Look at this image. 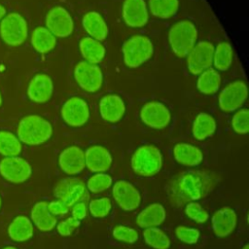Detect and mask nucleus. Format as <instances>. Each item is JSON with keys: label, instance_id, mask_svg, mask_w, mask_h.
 <instances>
[{"label": "nucleus", "instance_id": "f257e3e1", "mask_svg": "<svg viewBox=\"0 0 249 249\" xmlns=\"http://www.w3.org/2000/svg\"><path fill=\"white\" fill-rule=\"evenodd\" d=\"M220 176L207 169L187 170L174 176L166 185L168 201L175 207L207 196L220 182Z\"/></svg>", "mask_w": 249, "mask_h": 249}, {"label": "nucleus", "instance_id": "f03ea898", "mask_svg": "<svg viewBox=\"0 0 249 249\" xmlns=\"http://www.w3.org/2000/svg\"><path fill=\"white\" fill-rule=\"evenodd\" d=\"M53 133L51 124L37 115L22 118L18 126V136L24 144L36 146L49 140Z\"/></svg>", "mask_w": 249, "mask_h": 249}, {"label": "nucleus", "instance_id": "7ed1b4c3", "mask_svg": "<svg viewBox=\"0 0 249 249\" xmlns=\"http://www.w3.org/2000/svg\"><path fill=\"white\" fill-rule=\"evenodd\" d=\"M197 30L196 25L183 19L171 26L168 31V42L172 52L178 57H185L196 45Z\"/></svg>", "mask_w": 249, "mask_h": 249}, {"label": "nucleus", "instance_id": "20e7f679", "mask_svg": "<svg viewBox=\"0 0 249 249\" xmlns=\"http://www.w3.org/2000/svg\"><path fill=\"white\" fill-rule=\"evenodd\" d=\"M162 165V157L160 150L154 145H143L136 149L131 157L133 171L143 177L157 174Z\"/></svg>", "mask_w": 249, "mask_h": 249}, {"label": "nucleus", "instance_id": "39448f33", "mask_svg": "<svg viewBox=\"0 0 249 249\" xmlns=\"http://www.w3.org/2000/svg\"><path fill=\"white\" fill-rule=\"evenodd\" d=\"M122 51L124 64L130 68H136L151 58L154 47L148 37L135 35L124 42Z\"/></svg>", "mask_w": 249, "mask_h": 249}, {"label": "nucleus", "instance_id": "423d86ee", "mask_svg": "<svg viewBox=\"0 0 249 249\" xmlns=\"http://www.w3.org/2000/svg\"><path fill=\"white\" fill-rule=\"evenodd\" d=\"M53 195L68 207H72L78 202H86L89 198L86 184L76 177H66L58 181L54 186Z\"/></svg>", "mask_w": 249, "mask_h": 249}, {"label": "nucleus", "instance_id": "0eeeda50", "mask_svg": "<svg viewBox=\"0 0 249 249\" xmlns=\"http://www.w3.org/2000/svg\"><path fill=\"white\" fill-rule=\"evenodd\" d=\"M28 35L27 22L18 13H10L0 23V36L10 46H19Z\"/></svg>", "mask_w": 249, "mask_h": 249}, {"label": "nucleus", "instance_id": "6e6552de", "mask_svg": "<svg viewBox=\"0 0 249 249\" xmlns=\"http://www.w3.org/2000/svg\"><path fill=\"white\" fill-rule=\"evenodd\" d=\"M247 94V86L243 81L231 82L221 90L218 97L219 106L224 112H233L243 105Z\"/></svg>", "mask_w": 249, "mask_h": 249}, {"label": "nucleus", "instance_id": "1a4fd4ad", "mask_svg": "<svg viewBox=\"0 0 249 249\" xmlns=\"http://www.w3.org/2000/svg\"><path fill=\"white\" fill-rule=\"evenodd\" d=\"M74 77L77 84L88 92L97 91L103 82L101 69L96 64L88 61H81L75 66Z\"/></svg>", "mask_w": 249, "mask_h": 249}, {"label": "nucleus", "instance_id": "9d476101", "mask_svg": "<svg viewBox=\"0 0 249 249\" xmlns=\"http://www.w3.org/2000/svg\"><path fill=\"white\" fill-rule=\"evenodd\" d=\"M0 174L9 182H25L32 174L31 165L19 157H5L0 161Z\"/></svg>", "mask_w": 249, "mask_h": 249}, {"label": "nucleus", "instance_id": "9b49d317", "mask_svg": "<svg viewBox=\"0 0 249 249\" xmlns=\"http://www.w3.org/2000/svg\"><path fill=\"white\" fill-rule=\"evenodd\" d=\"M214 46L207 41H201L194 46L187 55L189 71L196 75L210 68L213 62Z\"/></svg>", "mask_w": 249, "mask_h": 249}, {"label": "nucleus", "instance_id": "f8f14e48", "mask_svg": "<svg viewBox=\"0 0 249 249\" xmlns=\"http://www.w3.org/2000/svg\"><path fill=\"white\" fill-rule=\"evenodd\" d=\"M47 29L56 37H67L72 34L74 22L70 14L62 7L51 9L46 16Z\"/></svg>", "mask_w": 249, "mask_h": 249}, {"label": "nucleus", "instance_id": "ddd939ff", "mask_svg": "<svg viewBox=\"0 0 249 249\" xmlns=\"http://www.w3.org/2000/svg\"><path fill=\"white\" fill-rule=\"evenodd\" d=\"M61 117L63 121L71 126L84 125L89 117L88 103L78 96L69 98L61 108Z\"/></svg>", "mask_w": 249, "mask_h": 249}, {"label": "nucleus", "instance_id": "4468645a", "mask_svg": "<svg viewBox=\"0 0 249 249\" xmlns=\"http://www.w3.org/2000/svg\"><path fill=\"white\" fill-rule=\"evenodd\" d=\"M112 195L118 205L124 211L137 209L141 202V196L138 190L124 180L117 181L114 184Z\"/></svg>", "mask_w": 249, "mask_h": 249}, {"label": "nucleus", "instance_id": "2eb2a0df", "mask_svg": "<svg viewBox=\"0 0 249 249\" xmlns=\"http://www.w3.org/2000/svg\"><path fill=\"white\" fill-rule=\"evenodd\" d=\"M140 118L146 125L155 129H161L168 125L171 116L164 104L158 101H151L142 107Z\"/></svg>", "mask_w": 249, "mask_h": 249}, {"label": "nucleus", "instance_id": "dca6fc26", "mask_svg": "<svg viewBox=\"0 0 249 249\" xmlns=\"http://www.w3.org/2000/svg\"><path fill=\"white\" fill-rule=\"evenodd\" d=\"M58 164L68 175L79 174L86 167L85 152L78 146L67 147L59 154Z\"/></svg>", "mask_w": 249, "mask_h": 249}, {"label": "nucleus", "instance_id": "f3484780", "mask_svg": "<svg viewBox=\"0 0 249 249\" xmlns=\"http://www.w3.org/2000/svg\"><path fill=\"white\" fill-rule=\"evenodd\" d=\"M123 18L129 27H143L149 19L147 5L144 0H124Z\"/></svg>", "mask_w": 249, "mask_h": 249}, {"label": "nucleus", "instance_id": "a211bd4d", "mask_svg": "<svg viewBox=\"0 0 249 249\" xmlns=\"http://www.w3.org/2000/svg\"><path fill=\"white\" fill-rule=\"evenodd\" d=\"M86 166L94 173L107 171L112 165V156L110 152L103 146L93 145L85 152Z\"/></svg>", "mask_w": 249, "mask_h": 249}, {"label": "nucleus", "instance_id": "6ab92c4d", "mask_svg": "<svg viewBox=\"0 0 249 249\" xmlns=\"http://www.w3.org/2000/svg\"><path fill=\"white\" fill-rule=\"evenodd\" d=\"M211 224L214 233L219 237H225L231 234L236 227L237 216L235 211L228 206L217 210L212 218Z\"/></svg>", "mask_w": 249, "mask_h": 249}, {"label": "nucleus", "instance_id": "aec40b11", "mask_svg": "<svg viewBox=\"0 0 249 249\" xmlns=\"http://www.w3.org/2000/svg\"><path fill=\"white\" fill-rule=\"evenodd\" d=\"M53 91L52 79L44 73L36 74L30 81L27 88L28 97L36 103L47 102Z\"/></svg>", "mask_w": 249, "mask_h": 249}, {"label": "nucleus", "instance_id": "412c9836", "mask_svg": "<svg viewBox=\"0 0 249 249\" xmlns=\"http://www.w3.org/2000/svg\"><path fill=\"white\" fill-rule=\"evenodd\" d=\"M99 112L102 119L108 123L119 122L125 112L124 100L117 94H107L99 102Z\"/></svg>", "mask_w": 249, "mask_h": 249}, {"label": "nucleus", "instance_id": "4be33fe9", "mask_svg": "<svg viewBox=\"0 0 249 249\" xmlns=\"http://www.w3.org/2000/svg\"><path fill=\"white\" fill-rule=\"evenodd\" d=\"M82 23L86 32L97 41L104 40L108 35L107 24L101 15L97 12L91 11L87 13L83 17Z\"/></svg>", "mask_w": 249, "mask_h": 249}, {"label": "nucleus", "instance_id": "5701e85b", "mask_svg": "<svg viewBox=\"0 0 249 249\" xmlns=\"http://www.w3.org/2000/svg\"><path fill=\"white\" fill-rule=\"evenodd\" d=\"M173 155L177 162L187 166L198 165L203 160L201 150L188 143L176 144L173 149Z\"/></svg>", "mask_w": 249, "mask_h": 249}, {"label": "nucleus", "instance_id": "b1692460", "mask_svg": "<svg viewBox=\"0 0 249 249\" xmlns=\"http://www.w3.org/2000/svg\"><path fill=\"white\" fill-rule=\"evenodd\" d=\"M165 209L160 203H152L143 209L136 218V223L141 228H155L165 220Z\"/></svg>", "mask_w": 249, "mask_h": 249}, {"label": "nucleus", "instance_id": "393cba45", "mask_svg": "<svg viewBox=\"0 0 249 249\" xmlns=\"http://www.w3.org/2000/svg\"><path fill=\"white\" fill-rule=\"evenodd\" d=\"M31 220L34 225L42 231H50L56 226V218L53 215L49 208L48 202L39 201L31 210Z\"/></svg>", "mask_w": 249, "mask_h": 249}, {"label": "nucleus", "instance_id": "a878e982", "mask_svg": "<svg viewBox=\"0 0 249 249\" xmlns=\"http://www.w3.org/2000/svg\"><path fill=\"white\" fill-rule=\"evenodd\" d=\"M34 229L29 218L25 216L16 217L8 228L9 236L18 242L27 241L33 236Z\"/></svg>", "mask_w": 249, "mask_h": 249}, {"label": "nucleus", "instance_id": "bb28decb", "mask_svg": "<svg viewBox=\"0 0 249 249\" xmlns=\"http://www.w3.org/2000/svg\"><path fill=\"white\" fill-rule=\"evenodd\" d=\"M80 51L86 61L97 64L105 56V48L97 40L91 37H85L80 41Z\"/></svg>", "mask_w": 249, "mask_h": 249}, {"label": "nucleus", "instance_id": "cd10ccee", "mask_svg": "<svg viewBox=\"0 0 249 249\" xmlns=\"http://www.w3.org/2000/svg\"><path fill=\"white\" fill-rule=\"evenodd\" d=\"M216 130V122L212 116L207 113H199L193 124V135L197 140H204L214 134Z\"/></svg>", "mask_w": 249, "mask_h": 249}, {"label": "nucleus", "instance_id": "c85d7f7f", "mask_svg": "<svg viewBox=\"0 0 249 249\" xmlns=\"http://www.w3.org/2000/svg\"><path fill=\"white\" fill-rule=\"evenodd\" d=\"M55 36L53 35L46 27H36L31 35V44L35 51L40 53L51 52L55 47Z\"/></svg>", "mask_w": 249, "mask_h": 249}, {"label": "nucleus", "instance_id": "c756f323", "mask_svg": "<svg viewBox=\"0 0 249 249\" xmlns=\"http://www.w3.org/2000/svg\"><path fill=\"white\" fill-rule=\"evenodd\" d=\"M220 86L221 76L216 70L208 68L199 74L196 87L200 92L204 94H213L219 89Z\"/></svg>", "mask_w": 249, "mask_h": 249}, {"label": "nucleus", "instance_id": "7c9ffc66", "mask_svg": "<svg viewBox=\"0 0 249 249\" xmlns=\"http://www.w3.org/2000/svg\"><path fill=\"white\" fill-rule=\"evenodd\" d=\"M150 12L160 18H169L173 17L179 8L178 0H149Z\"/></svg>", "mask_w": 249, "mask_h": 249}, {"label": "nucleus", "instance_id": "2f4dec72", "mask_svg": "<svg viewBox=\"0 0 249 249\" xmlns=\"http://www.w3.org/2000/svg\"><path fill=\"white\" fill-rule=\"evenodd\" d=\"M232 48L228 42H221L214 49L213 63L214 66L221 71H225L230 68L232 62Z\"/></svg>", "mask_w": 249, "mask_h": 249}, {"label": "nucleus", "instance_id": "473e14b6", "mask_svg": "<svg viewBox=\"0 0 249 249\" xmlns=\"http://www.w3.org/2000/svg\"><path fill=\"white\" fill-rule=\"evenodd\" d=\"M21 152L19 139L12 132L0 131V154L5 157H17Z\"/></svg>", "mask_w": 249, "mask_h": 249}, {"label": "nucleus", "instance_id": "72a5a7b5", "mask_svg": "<svg viewBox=\"0 0 249 249\" xmlns=\"http://www.w3.org/2000/svg\"><path fill=\"white\" fill-rule=\"evenodd\" d=\"M145 242L154 249H168L170 246V239L166 233L155 228H147L143 232Z\"/></svg>", "mask_w": 249, "mask_h": 249}, {"label": "nucleus", "instance_id": "f704fd0d", "mask_svg": "<svg viewBox=\"0 0 249 249\" xmlns=\"http://www.w3.org/2000/svg\"><path fill=\"white\" fill-rule=\"evenodd\" d=\"M113 182L112 177L104 172L95 173L94 175L90 176L87 182V189L88 191L98 194L104 192L109 187H111Z\"/></svg>", "mask_w": 249, "mask_h": 249}, {"label": "nucleus", "instance_id": "c9c22d12", "mask_svg": "<svg viewBox=\"0 0 249 249\" xmlns=\"http://www.w3.org/2000/svg\"><path fill=\"white\" fill-rule=\"evenodd\" d=\"M111 208H112V203L108 197L93 199L89 202V213L94 218L106 217L110 213Z\"/></svg>", "mask_w": 249, "mask_h": 249}, {"label": "nucleus", "instance_id": "e433bc0d", "mask_svg": "<svg viewBox=\"0 0 249 249\" xmlns=\"http://www.w3.org/2000/svg\"><path fill=\"white\" fill-rule=\"evenodd\" d=\"M231 126L236 133L246 134L249 131V111L241 109L231 119Z\"/></svg>", "mask_w": 249, "mask_h": 249}, {"label": "nucleus", "instance_id": "4c0bfd02", "mask_svg": "<svg viewBox=\"0 0 249 249\" xmlns=\"http://www.w3.org/2000/svg\"><path fill=\"white\" fill-rule=\"evenodd\" d=\"M186 215L196 223H205L208 218V212L197 202H189L185 207Z\"/></svg>", "mask_w": 249, "mask_h": 249}, {"label": "nucleus", "instance_id": "58836bf2", "mask_svg": "<svg viewBox=\"0 0 249 249\" xmlns=\"http://www.w3.org/2000/svg\"><path fill=\"white\" fill-rule=\"evenodd\" d=\"M112 233L115 239L126 243H134L138 239V232L134 229L122 225L115 227Z\"/></svg>", "mask_w": 249, "mask_h": 249}, {"label": "nucleus", "instance_id": "ea45409f", "mask_svg": "<svg viewBox=\"0 0 249 249\" xmlns=\"http://www.w3.org/2000/svg\"><path fill=\"white\" fill-rule=\"evenodd\" d=\"M176 237L187 244H195L199 238V231L194 228H187L184 226H179L175 229Z\"/></svg>", "mask_w": 249, "mask_h": 249}, {"label": "nucleus", "instance_id": "a19ab883", "mask_svg": "<svg viewBox=\"0 0 249 249\" xmlns=\"http://www.w3.org/2000/svg\"><path fill=\"white\" fill-rule=\"evenodd\" d=\"M80 226V221L73 217H69L66 220L59 222L56 226L57 231L62 236H68L73 233V231Z\"/></svg>", "mask_w": 249, "mask_h": 249}, {"label": "nucleus", "instance_id": "79ce46f5", "mask_svg": "<svg viewBox=\"0 0 249 249\" xmlns=\"http://www.w3.org/2000/svg\"><path fill=\"white\" fill-rule=\"evenodd\" d=\"M48 208L50 212L56 216V215H64L69 211V207L60 200H53L48 203Z\"/></svg>", "mask_w": 249, "mask_h": 249}, {"label": "nucleus", "instance_id": "37998d69", "mask_svg": "<svg viewBox=\"0 0 249 249\" xmlns=\"http://www.w3.org/2000/svg\"><path fill=\"white\" fill-rule=\"evenodd\" d=\"M87 204L86 202H78L72 206V217L76 220H83L87 216Z\"/></svg>", "mask_w": 249, "mask_h": 249}, {"label": "nucleus", "instance_id": "c03bdc74", "mask_svg": "<svg viewBox=\"0 0 249 249\" xmlns=\"http://www.w3.org/2000/svg\"><path fill=\"white\" fill-rule=\"evenodd\" d=\"M5 14H6V10H5V8L0 4V19L3 18V17L5 16Z\"/></svg>", "mask_w": 249, "mask_h": 249}, {"label": "nucleus", "instance_id": "a18cd8bd", "mask_svg": "<svg viewBox=\"0 0 249 249\" xmlns=\"http://www.w3.org/2000/svg\"><path fill=\"white\" fill-rule=\"evenodd\" d=\"M3 249H17L16 247H13V246H8V247H5Z\"/></svg>", "mask_w": 249, "mask_h": 249}, {"label": "nucleus", "instance_id": "49530a36", "mask_svg": "<svg viewBox=\"0 0 249 249\" xmlns=\"http://www.w3.org/2000/svg\"><path fill=\"white\" fill-rule=\"evenodd\" d=\"M242 249H249V245H248V244H246Z\"/></svg>", "mask_w": 249, "mask_h": 249}, {"label": "nucleus", "instance_id": "de8ad7c7", "mask_svg": "<svg viewBox=\"0 0 249 249\" xmlns=\"http://www.w3.org/2000/svg\"><path fill=\"white\" fill-rule=\"evenodd\" d=\"M2 104V96H1V93H0V106Z\"/></svg>", "mask_w": 249, "mask_h": 249}, {"label": "nucleus", "instance_id": "09e8293b", "mask_svg": "<svg viewBox=\"0 0 249 249\" xmlns=\"http://www.w3.org/2000/svg\"><path fill=\"white\" fill-rule=\"evenodd\" d=\"M1 204H2V200H1V197H0V208H1Z\"/></svg>", "mask_w": 249, "mask_h": 249}]
</instances>
